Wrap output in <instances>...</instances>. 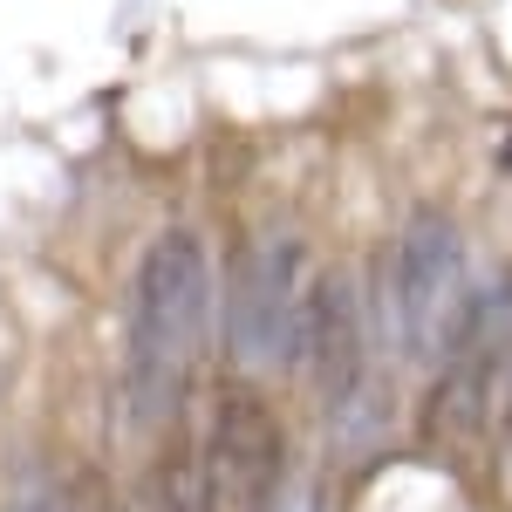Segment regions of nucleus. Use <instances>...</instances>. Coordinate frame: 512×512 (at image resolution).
Segmentation results:
<instances>
[{
	"instance_id": "1",
	"label": "nucleus",
	"mask_w": 512,
	"mask_h": 512,
	"mask_svg": "<svg viewBox=\"0 0 512 512\" xmlns=\"http://www.w3.org/2000/svg\"><path fill=\"white\" fill-rule=\"evenodd\" d=\"M212 328H219L212 253L192 226H171L144 246L137 280H130V410H137V424H171L185 410Z\"/></svg>"
},
{
	"instance_id": "2",
	"label": "nucleus",
	"mask_w": 512,
	"mask_h": 512,
	"mask_svg": "<svg viewBox=\"0 0 512 512\" xmlns=\"http://www.w3.org/2000/svg\"><path fill=\"white\" fill-rule=\"evenodd\" d=\"M301 301H308V246L294 233L246 239L226 267V287H219V342L233 355V369L294 362Z\"/></svg>"
},
{
	"instance_id": "3",
	"label": "nucleus",
	"mask_w": 512,
	"mask_h": 512,
	"mask_svg": "<svg viewBox=\"0 0 512 512\" xmlns=\"http://www.w3.org/2000/svg\"><path fill=\"white\" fill-rule=\"evenodd\" d=\"M472 301V260H465V233L444 212H417L390 253L383 274V308H390L396 349L417 362H444L458 315Z\"/></svg>"
},
{
	"instance_id": "4",
	"label": "nucleus",
	"mask_w": 512,
	"mask_h": 512,
	"mask_svg": "<svg viewBox=\"0 0 512 512\" xmlns=\"http://www.w3.org/2000/svg\"><path fill=\"white\" fill-rule=\"evenodd\" d=\"M212 512H267L287 478V431L274 403L246 383H226L205 410V444L192 451Z\"/></svg>"
},
{
	"instance_id": "5",
	"label": "nucleus",
	"mask_w": 512,
	"mask_h": 512,
	"mask_svg": "<svg viewBox=\"0 0 512 512\" xmlns=\"http://www.w3.org/2000/svg\"><path fill=\"white\" fill-rule=\"evenodd\" d=\"M294 355L308 362V383H315L321 410L349 403L362 383H376V362H369V321H362V301H355L349 274H321L301 301V335H294Z\"/></svg>"
},
{
	"instance_id": "6",
	"label": "nucleus",
	"mask_w": 512,
	"mask_h": 512,
	"mask_svg": "<svg viewBox=\"0 0 512 512\" xmlns=\"http://www.w3.org/2000/svg\"><path fill=\"white\" fill-rule=\"evenodd\" d=\"M130 512H212L192 451H171V458H158V465H151V478L137 485Z\"/></svg>"
},
{
	"instance_id": "7",
	"label": "nucleus",
	"mask_w": 512,
	"mask_h": 512,
	"mask_svg": "<svg viewBox=\"0 0 512 512\" xmlns=\"http://www.w3.org/2000/svg\"><path fill=\"white\" fill-rule=\"evenodd\" d=\"M492 410H499V424H506V437H512V355H506V369H499V396H492Z\"/></svg>"
}]
</instances>
